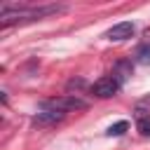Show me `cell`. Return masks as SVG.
<instances>
[{"label":"cell","mask_w":150,"mask_h":150,"mask_svg":"<svg viewBox=\"0 0 150 150\" xmlns=\"http://www.w3.org/2000/svg\"><path fill=\"white\" fill-rule=\"evenodd\" d=\"M89 103L82 101L80 96L75 94H68V96H61V98H45L40 101V110H61V112H68V110H84Z\"/></svg>","instance_id":"obj_1"},{"label":"cell","mask_w":150,"mask_h":150,"mask_svg":"<svg viewBox=\"0 0 150 150\" xmlns=\"http://www.w3.org/2000/svg\"><path fill=\"white\" fill-rule=\"evenodd\" d=\"M117 89H120V82H117L112 75H105V77L96 80V82L89 87V91H91L94 96H98V98H110V96L117 94Z\"/></svg>","instance_id":"obj_2"},{"label":"cell","mask_w":150,"mask_h":150,"mask_svg":"<svg viewBox=\"0 0 150 150\" xmlns=\"http://www.w3.org/2000/svg\"><path fill=\"white\" fill-rule=\"evenodd\" d=\"M131 35H134V23H131V21L115 23L112 28L105 30V38H108V40H115V42H122V40H127V38H131Z\"/></svg>","instance_id":"obj_3"},{"label":"cell","mask_w":150,"mask_h":150,"mask_svg":"<svg viewBox=\"0 0 150 150\" xmlns=\"http://www.w3.org/2000/svg\"><path fill=\"white\" fill-rule=\"evenodd\" d=\"M63 117H66V112H61V110H40V112L33 117V124H38V127H49V124L61 122Z\"/></svg>","instance_id":"obj_4"},{"label":"cell","mask_w":150,"mask_h":150,"mask_svg":"<svg viewBox=\"0 0 150 150\" xmlns=\"http://www.w3.org/2000/svg\"><path fill=\"white\" fill-rule=\"evenodd\" d=\"M131 73H134V66H131V61H117L115 63V70H112V77L120 82V84H124L129 77H131Z\"/></svg>","instance_id":"obj_5"},{"label":"cell","mask_w":150,"mask_h":150,"mask_svg":"<svg viewBox=\"0 0 150 150\" xmlns=\"http://www.w3.org/2000/svg\"><path fill=\"white\" fill-rule=\"evenodd\" d=\"M134 112H136V129H138V134L150 138V115L143 108H136Z\"/></svg>","instance_id":"obj_6"},{"label":"cell","mask_w":150,"mask_h":150,"mask_svg":"<svg viewBox=\"0 0 150 150\" xmlns=\"http://www.w3.org/2000/svg\"><path fill=\"white\" fill-rule=\"evenodd\" d=\"M134 56H136V61H138L141 66H150V42H143V45H138Z\"/></svg>","instance_id":"obj_7"},{"label":"cell","mask_w":150,"mask_h":150,"mask_svg":"<svg viewBox=\"0 0 150 150\" xmlns=\"http://www.w3.org/2000/svg\"><path fill=\"white\" fill-rule=\"evenodd\" d=\"M127 129H129V122H127V120H120V122H115V124H110L105 134H108V136H122V134H124Z\"/></svg>","instance_id":"obj_8"},{"label":"cell","mask_w":150,"mask_h":150,"mask_svg":"<svg viewBox=\"0 0 150 150\" xmlns=\"http://www.w3.org/2000/svg\"><path fill=\"white\" fill-rule=\"evenodd\" d=\"M66 87H68V89H82V87H84V82H82V80H70Z\"/></svg>","instance_id":"obj_9"},{"label":"cell","mask_w":150,"mask_h":150,"mask_svg":"<svg viewBox=\"0 0 150 150\" xmlns=\"http://www.w3.org/2000/svg\"><path fill=\"white\" fill-rule=\"evenodd\" d=\"M141 105H150V94H148V96H143V98H141Z\"/></svg>","instance_id":"obj_10"}]
</instances>
